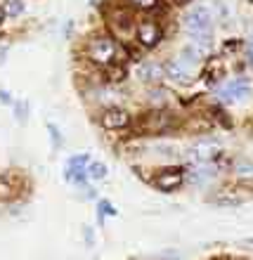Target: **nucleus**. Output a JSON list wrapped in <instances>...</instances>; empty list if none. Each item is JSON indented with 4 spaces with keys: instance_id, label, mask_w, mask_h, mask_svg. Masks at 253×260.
<instances>
[{
    "instance_id": "obj_1",
    "label": "nucleus",
    "mask_w": 253,
    "mask_h": 260,
    "mask_svg": "<svg viewBox=\"0 0 253 260\" xmlns=\"http://www.w3.org/2000/svg\"><path fill=\"white\" fill-rule=\"evenodd\" d=\"M116 43L111 41L109 36H97L92 41L88 43V48H85V55L92 64H100V67H109L114 59H116Z\"/></svg>"
},
{
    "instance_id": "obj_2",
    "label": "nucleus",
    "mask_w": 253,
    "mask_h": 260,
    "mask_svg": "<svg viewBox=\"0 0 253 260\" xmlns=\"http://www.w3.org/2000/svg\"><path fill=\"white\" fill-rule=\"evenodd\" d=\"M185 26L189 31V36L199 43H206L211 36V26H213V17L206 7H194L189 14L185 17Z\"/></svg>"
},
{
    "instance_id": "obj_3",
    "label": "nucleus",
    "mask_w": 253,
    "mask_h": 260,
    "mask_svg": "<svg viewBox=\"0 0 253 260\" xmlns=\"http://www.w3.org/2000/svg\"><path fill=\"white\" fill-rule=\"evenodd\" d=\"M161 41V26L154 19H144L137 24V43L142 48H154Z\"/></svg>"
},
{
    "instance_id": "obj_4",
    "label": "nucleus",
    "mask_w": 253,
    "mask_h": 260,
    "mask_svg": "<svg viewBox=\"0 0 253 260\" xmlns=\"http://www.w3.org/2000/svg\"><path fill=\"white\" fill-rule=\"evenodd\" d=\"M218 151H220V144L215 142V140H197V142L189 147V158L197 161V164H206V161H211Z\"/></svg>"
},
{
    "instance_id": "obj_5",
    "label": "nucleus",
    "mask_w": 253,
    "mask_h": 260,
    "mask_svg": "<svg viewBox=\"0 0 253 260\" xmlns=\"http://www.w3.org/2000/svg\"><path fill=\"white\" fill-rule=\"evenodd\" d=\"M182 180H185V173L180 171V168H168V171L159 173L154 185H156L159 192H173V189H178L182 185Z\"/></svg>"
},
{
    "instance_id": "obj_6",
    "label": "nucleus",
    "mask_w": 253,
    "mask_h": 260,
    "mask_svg": "<svg viewBox=\"0 0 253 260\" xmlns=\"http://www.w3.org/2000/svg\"><path fill=\"white\" fill-rule=\"evenodd\" d=\"M100 123L107 130H121L130 123V116L123 109H107L102 114V118H100Z\"/></svg>"
},
{
    "instance_id": "obj_7",
    "label": "nucleus",
    "mask_w": 253,
    "mask_h": 260,
    "mask_svg": "<svg viewBox=\"0 0 253 260\" xmlns=\"http://www.w3.org/2000/svg\"><path fill=\"white\" fill-rule=\"evenodd\" d=\"M164 76H166V69L164 64L159 62H142L137 67V78L142 83H159Z\"/></svg>"
},
{
    "instance_id": "obj_8",
    "label": "nucleus",
    "mask_w": 253,
    "mask_h": 260,
    "mask_svg": "<svg viewBox=\"0 0 253 260\" xmlns=\"http://www.w3.org/2000/svg\"><path fill=\"white\" fill-rule=\"evenodd\" d=\"M248 92H251V85H248L246 78H234L232 83H227L225 88L220 90V95L225 100H244V97H248Z\"/></svg>"
},
{
    "instance_id": "obj_9",
    "label": "nucleus",
    "mask_w": 253,
    "mask_h": 260,
    "mask_svg": "<svg viewBox=\"0 0 253 260\" xmlns=\"http://www.w3.org/2000/svg\"><path fill=\"white\" fill-rule=\"evenodd\" d=\"M166 76L168 78H173V81L178 83H189L192 81V71L189 67H187L185 62H180V59H171V62L166 64Z\"/></svg>"
},
{
    "instance_id": "obj_10",
    "label": "nucleus",
    "mask_w": 253,
    "mask_h": 260,
    "mask_svg": "<svg viewBox=\"0 0 253 260\" xmlns=\"http://www.w3.org/2000/svg\"><path fill=\"white\" fill-rule=\"evenodd\" d=\"M213 175H215V171H213V168L201 166V168H197L194 173H189V182H194V185H204V182H208Z\"/></svg>"
},
{
    "instance_id": "obj_11",
    "label": "nucleus",
    "mask_w": 253,
    "mask_h": 260,
    "mask_svg": "<svg viewBox=\"0 0 253 260\" xmlns=\"http://www.w3.org/2000/svg\"><path fill=\"white\" fill-rule=\"evenodd\" d=\"M234 175L239 180H253V161H237L234 164Z\"/></svg>"
},
{
    "instance_id": "obj_12",
    "label": "nucleus",
    "mask_w": 253,
    "mask_h": 260,
    "mask_svg": "<svg viewBox=\"0 0 253 260\" xmlns=\"http://www.w3.org/2000/svg\"><path fill=\"white\" fill-rule=\"evenodd\" d=\"M166 125H168V116H166V114H151L147 128H149L151 133H156V130H164Z\"/></svg>"
},
{
    "instance_id": "obj_13",
    "label": "nucleus",
    "mask_w": 253,
    "mask_h": 260,
    "mask_svg": "<svg viewBox=\"0 0 253 260\" xmlns=\"http://www.w3.org/2000/svg\"><path fill=\"white\" fill-rule=\"evenodd\" d=\"M180 57H182V59H180V62H185L187 67H189V64H197L199 62V50H194V48H182V52H180Z\"/></svg>"
},
{
    "instance_id": "obj_14",
    "label": "nucleus",
    "mask_w": 253,
    "mask_h": 260,
    "mask_svg": "<svg viewBox=\"0 0 253 260\" xmlns=\"http://www.w3.org/2000/svg\"><path fill=\"white\" fill-rule=\"evenodd\" d=\"M12 182H10V175H0V199L12 197Z\"/></svg>"
},
{
    "instance_id": "obj_15",
    "label": "nucleus",
    "mask_w": 253,
    "mask_h": 260,
    "mask_svg": "<svg viewBox=\"0 0 253 260\" xmlns=\"http://www.w3.org/2000/svg\"><path fill=\"white\" fill-rule=\"evenodd\" d=\"M21 10H24V5H21V0H10L5 7V14L7 17H17V14H21Z\"/></svg>"
},
{
    "instance_id": "obj_16",
    "label": "nucleus",
    "mask_w": 253,
    "mask_h": 260,
    "mask_svg": "<svg viewBox=\"0 0 253 260\" xmlns=\"http://www.w3.org/2000/svg\"><path fill=\"white\" fill-rule=\"evenodd\" d=\"M88 173H90V178H92V180H102L104 175H107V166H104V164H92Z\"/></svg>"
},
{
    "instance_id": "obj_17",
    "label": "nucleus",
    "mask_w": 253,
    "mask_h": 260,
    "mask_svg": "<svg viewBox=\"0 0 253 260\" xmlns=\"http://www.w3.org/2000/svg\"><path fill=\"white\" fill-rule=\"evenodd\" d=\"M128 3L137 10H154L159 5V0H128Z\"/></svg>"
},
{
    "instance_id": "obj_18",
    "label": "nucleus",
    "mask_w": 253,
    "mask_h": 260,
    "mask_svg": "<svg viewBox=\"0 0 253 260\" xmlns=\"http://www.w3.org/2000/svg\"><path fill=\"white\" fill-rule=\"evenodd\" d=\"M151 102H154V104H164L166 102V92H164V90H154V92H151Z\"/></svg>"
},
{
    "instance_id": "obj_19",
    "label": "nucleus",
    "mask_w": 253,
    "mask_h": 260,
    "mask_svg": "<svg viewBox=\"0 0 253 260\" xmlns=\"http://www.w3.org/2000/svg\"><path fill=\"white\" fill-rule=\"evenodd\" d=\"M159 260H180V253L178 251H166V253L159 255Z\"/></svg>"
},
{
    "instance_id": "obj_20",
    "label": "nucleus",
    "mask_w": 253,
    "mask_h": 260,
    "mask_svg": "<svg viewBox=\"0 0 253 260\" xmlns=\"http://www.w3.org/2000/svg\"><path fill=\"white\" fill-rule=\"evenodd\" d=\"M246 52H248V62L253 64V36L248 38V45H246Z\"/></svg>"
},
{
    "instance_id": "obj_21",
    "label": "nucleus",
    "mask_w": 253,
    "mask_h": 260,
    "mask_svg": "<svg viewBox=\"0 0 253 260\" xmlns=\"http://www.w3.org/2000/svg\"><path fill=\"white\" fill-rule=\"evenodd\" d=\"M7 55V50H0V64H3V57Z\"/></svg>"
},
{
    "instance_id": "obj_22",
    "label": "nucleus",
    "mask_w": 253,
    "mask_h": 260,
    "mask_svg": "<svg viewBox=\"0 0 253 260\" xmlns=\"http://www.w3.org/2000/svg\"><path fill=\"white\" fill-rule=\"evenodd\" d=\"M3 19H5V10H0V24H3Z\"/></svg>"
},
{
    "instance_id": "obj_23",
    "label": "nucleus",
    "mask_w": 253,
    "mask_h": 260,
    "mask_svg": "<svg viewBox=\"0 0 253 260\" xmlns=\"http://www.w3.org/2000/svg\"><path fill=\"white\" fill-rule=\"evenodd\" d=\"M178 3H189V0H178Z\"/></svg>"
}]
</instances>
